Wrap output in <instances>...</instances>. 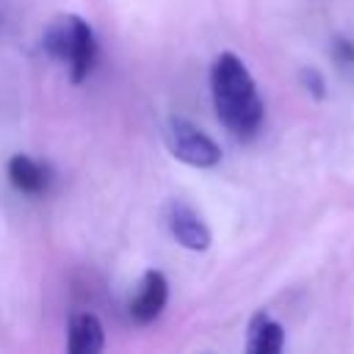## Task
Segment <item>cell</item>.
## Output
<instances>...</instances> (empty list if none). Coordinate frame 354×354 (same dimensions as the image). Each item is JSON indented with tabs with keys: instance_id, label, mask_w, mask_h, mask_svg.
<instances>
[{
	"instance_id": "obj_1",
	"label": "cell",
	"mask_w": 354,
	"mask_h": 354,
	"mask_svg": "<svg viewBox=\"0 0 354 354\" xmlns=\"http://www.w3.org/2000/svg\"><path fill=\"white\" fill-rule=\"evenodd\" d=\"M210 97L218 122L235 138H252L263 127L266 102L246 64L235 53H221L210 66Z\"/></svg>"
},
{
	"instance_id": "obj_2",
	"label": "cell",
	"mask_w": 354,
	"mask_h": 354,
	"mask_svg": "<svg viewBox=\"0 0 354 354\" xmlns=\"http://www.w3.org/2000/svg\"><path fill=\"white\" fill-rule=\"evenodd\" d=\"M41 47L50 58L66 66L72 83H83L97 64V36L91 25L77 14H64L53 19L44 30Z\"/></svg>"
},
{
	"instance_id": "obj_3",
	"label": "cell",
	"mask_w": 354,
	"mask_h": 354,
	"mask_svg": "<svg viewBox=\"0 0 354 354\" xmlns=\"http://www.w3.org/2000/svg\"><path fill=\"white\" fill-rule=\"evenodd\" d=\"M166 147L180 163L194 169H213L221 160V147L183 116H171L166 122Z\"/></svg>"
},
{
	"instance_id": "obj_4",
	"label": "cell",
	"mask_w": 354,
	"mask_h": 354,
	"mask_svg": "<svg viewBox=\"0 0 354 354\" xmlns=\"http://www.w3.org/2000/svg\"><path fill=\"white\" fill-rule=\"evenodd\" d=\"M166 224H169L171 238L188 252H205L210 246V241H213L207 224L202 221V216L191 205H185L180 199H174L166 207Z\"/></svg>"
},
{
	"instance_id": "obj_5",
	"label": "cell",
	"mask_w": 354,
	"mask_h": 354,
	"mask_svg": "<svg viewBox=\"0 0 354 354\" xmlns=\"http://www.w3.org/2000/svg\"><path fill=\"white\" fill-rule=\"evenodd\" d=\"M166 301H169V282H166V277L160 271H155V268L147 271L141 277V282H138V290L130 299V307H127L133 324H138V326L152 324L163 313Z\"/></svg>"
},
{
	"instance_id": "obj_6",
	"label": "cell",
	"mask_w": 354,
	"mask_h": 354,
	"mask_svg": "<svg viewBox=\"0 0 354 354\" xmlns=\"http://www.w3.org/2000/svg\"><path fill=\"white\" fill-rule=\"evenodd\" d=\"M69 354H100L105 348V329L94 313H75L66 335Z\"/></svg>"
},
{
	"instance_id": "obj_7",
	"label": "cell",
	"mask_w": 354,
	"mask_h": 354,
	"mask_svg": "<svg viewBox=\"0 0 354 354\" xmlns=\"http://www.w3.org/2000/svg\"><path fill=\"white\" fill-rule=\"evenodd\" d=\"M6 171H8L11 185H14L19 194L39 196V194L47 191V183H50L47 169H44L39 160H33L30 155H14V158L8 160V169H6Z\"/></svg>"
},
{
	"instance_id": "obj_8",
	"label": "cell",
	"mask_w": 354,
	"mask_h": 354,
	"mask_svg": "<svg viewBox=\"0 0 354 354\" xmlns=\"http://www.w3.org/2000/svg\"><path fill=\"white\" fill-rule=\"evenodd\" d=\"M285 346V329L277 324L271 315L257 313L249 321V337H246V351L249 354H279Z\"/></svg>"
},
{
	"instance_id": "obj_9",
	"label": "cell",
	"mask_w": 354,
	"mask_h": 354,
	"mask_svg": "<svg viewBox=\"0 0 354 354\" xmlns=\"http://www.w3.org/2000/svg\"><path fill=\"white\" fill-rule=\"evenodd\" d=\"M332 58H335L340 66H354V41H348V39H335V44H332Z\"/></svg>"
},
{
	"instance_id": "obj_10",
	"label": "cell",
	"mask_w": 354,
	"mask_h": 354,
	"mask_svg": "<svg viewBox=\"0 0 354 354\" xmlns=\"http://www.w3.org/2000/svg\"><path fill=\"white\" fill-rule=\"evenodd\" d=\"M299 80H301V86H304L313 97H324V77H321V72H315V69H301Z\"/></svg>"
}]
</instances>
